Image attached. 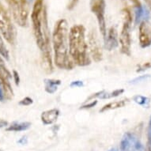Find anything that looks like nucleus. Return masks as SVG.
Returning <instances> with one entry per match:
<instances>
[{
    "instance_id": "obj_1",
    "label": "nucleus",
    "mask_w": 151,
    "mask_h": 151,
    "mask_svg": "<svg viewBox=\"0 0 151 151\" xmlns=\"http://www.w3.org/2000/svg\"><path fill=\"white\" fill-rule=\"evenodd\" d=\"M69 31L66 19H60L55 23L52 33L54 62L56 67L63 70H72L74 63L69 53Z\"/></svg>"
},
{
    "instance_id": "obj_2",
    "label": "nucleus",
    "mask_w": 151,
    "mask_h": 151,
    "mask_svg": "<svg viewBox=\"0 0 151 151\" xmlns=\"http://www.w3.org/2000/svg\"><path fill=\"white\" fill-rule=\"evenodd\" d=\"M31 20L37 46L42 52H51L47 11L43 0L35 1L31 13Z\"/></svg>"
},
{
    "instance_id": "obj_3",
    "label": "nucleus",
    "mask_w": 151,
    "mask_h": 151,
    "mask_svg": "<svg viewBox=\"0 0 151 151\" xmlns=\"http://www.w3.org/2000/svg\"><path fill=\"white\" fill-rule=\"evenodd\" d=\"M69 53L74 64L85 67L90 64L86 29L82 25H73L69 31Z\"/></svg>"
},
{
    "instance_id": "obj_4",
    "label": "nucleus",
    "mask_w": 151,
    "mask_h": 151,
    "mask_svg": "<svg viewBox=\"0 0 151 151\" xmlns=\"http://www.w3.org/2000/svg\"><path fill=\"white\" fill-rule=\"evenodd\" d=\"M123 15V26L119 35V44L122 53L130 55H131V27L132 25V15L127 8L122 10Z\"/></svg>"
},
{
    "instance_id": "obj_5",
    "label": "nucleus",
    "mask_w": 151,
    "mask_h": 151,
    "mask_svg": "<svg viewBox=\"0 0 151 151\" xmlns=\"http://www.w3.org/2000/svg\"><path fill=\"white\" fill-rule=\"evenodd\" d=\"M0 33L10 45H14L16 40L17 32L11 20L9 12L0 2Z\"/></svg>"
},
{
    "instance_id": "obj_6",
    "label": "nucleus",
    "mask_w": 151,
    "mask_h": 151,
    "mask_svg": "<svg viewBox=\"0 0 151 151\" xmlns=\"http://www.w3.org/2000/svg\"><path fill=\"white\" fill-rule=\"evenodd\" d=\"M13 18L17 25L22 27L27 25L29 17L28 0H6Z\"/></svg>"
},
{
    "instance_id": "obj_7",
    "label": "nucleus",
    "mask_w": 151,
    "mask_h": 151,
    "mask_svg": "<svg viewBox=\"0 0 151 151\" xmlns=\"http://www.w3.org/2000/svg\"><path fill=\"white\" fill-rule=\"evenodd\" d=\"M90 10L97 17L99 30L101 33L104 40L107 37L106 21H105V0H90Z\"/></svg>"
},
{
    "instance_id": "obj_8",
    "label": "nucleus",
    "mask_w": 151,
    "mask_h": 151,
    "mask_svg": "<svg viewBox=\"0 0 151 151\" xmlns=\"http://www.w3.org/2000/svg\"><path fill=\"white\" fill-rule=\"evenodd\" d=\"M12 76L6 67L0 68V101H10L14 97V91L10 82Z\"/></svg>"
},
{
    "instance_id": "obj_9",
    "label": "nucleus",
    "mask_w": 151,
    "mask_h": 151,
    "mask_svg": "<svg viewBox=\"0 0 151 151\" xmlns=\"http://www.w3.org/2000/svg\"><path fill=\"white\" fill-rule=\"evenodd\" d=\"M120 151H146V150L136 135L127 132L122 138Z\"/></svg>"
},
{
    "instance_id": "obj_10",
    "label": "nucleus",
    "mask_w": 151,
    "mask_h": 151,
    "mask_svg": "<svg viewBox=\"0 0 151 151\" xmlns=\"http://www.w3.org/2000/svg\"><path fill=\"white\" fill-rule=\"evenodd\" d=\"M139 45L142 48L151 45V23L148 20L142 21L139 27Z\"/></svg>"
},
{
    "instance_id": "obj_11",
    "label": "nucleus",
    "mask_w": 151,
    "mask_h": 151,
    "mask_svg": "<svg viewBox=\"0 0 151 151\" xmlns=\"http://www.w3.org/2000/svg\"><path fill=\"white\" fill-rule=\"evenodd\" d=\"M88 47L89 48V52L91 54L92 58L95 62H100L102 60L101 47L97 37L94 33L91 32L89 35V44Z\"/></svg>"
},
{
    "instance_id": "obj_12",
    "label": "nucleus",
    "mask_w": 151,
    "mask_h": 151,
    "mask_svg": "<svg viewBox=\"0 0 151 151\" xmlns=\"http://www.w3.org/2000/svg\"><path fill=\"white\" fill-rule=\"evenodd\" d=\"M119 45L118 33L115 27H111L107 33L106 39L104 40V47L109 51L115 49Z\"/></svg>"
},
{
    "instance_id": "obj_13",
    "label": "nucleus",
    "mask_w": 151,
    "mask_h": 151,
    "mask_svg": "<svg viewBox=\"0 0 151 151\" xmlns=\"http://www.w3.org/2000/svg\"><path fill=\"white\" fill-rule=\"evenodd\" d=\"M60 116V111L57 109H52L50 110L43 111L41 114V120L45 125H50L54 124Z\"/></svg>"
},
{
    "instance_id": "obj_14",
    "label": "nucleus",
    "mask_w": 151,
    "mask_h": 151,
    "mask_svg": "<svg viewBox=\"0 0 151 151\" xmlns=\"http://www.w3.org/2000/svg\"><path fill=\"white\" fill-rule=\"evenodd\" d=\"M150 17V11L146 7L141 5L135 7L134 12V24L138 25L144 20H148Z\"/></svg>"
},
{
    "instance_id": "obj_15",
    "label": "nucleus",
    "mask_w": 151,
    "mask_h": 151,
    "mask_svg": "<svg viewBox=\"0 0 151 151\" xmlns=\"http://www.w3.org/2000/svg\"><path fill=\"white\" fill-rule=\"evenodd\" d=\"M61 84V81L59 79H45V91L50 94L55 93L57 91L58 87Z\"/></svg>"
},
{
    "instance_id": "obj_16",
    "label": "nucleus",
    "mask_w": 151,
    "mask_h": 151,
    "mask_svg": "<svg viewBox=\"0 0 151 151\" xmlns=\"http://www.w3.org/2000/svg\"><path fill=\"white\" fill-rule=\"evenodd\" d=\"M126 100H121V101H116L110 102L109 104H105L102 107L101 109H100V112H105L107 111H110V110H114V109H119V108H123L127 104Z\"/></svg>"
},
{
    "instance_id": "obj_17",
    "label": "nucleus",
    "mask_w": 151,
    "mask_h": 151,
    "mask_svg": "<svg viewBox=\"0 0 151 151\" xmlns=\"http://www.w3.org/2000/svg\"><path fill=\"white\" fill-rule=\"evenodd\" d=\"M31 124L29 122H22V123H17L15 122L14 124L6 128L7 131H24L29 128Z\"/></svg>"
},
{
    "instance_id": "obj_18",
    "label": "nucleus",
    "mask_w": 151,
    "mask_h": 151,
    "mask_svg": "<svg viewBox=\"0 0 151 151\" xmlns=\"http://www.w3.org/2000/svg\"><path fill=\"white\" fill-rule=\"evenodd\" d=\"M133 100L135 103L142 107H148L150 103V99L149 97H144L142 95H136L133 97Z\"/></svg>"
},
{
    "instance_id": "obj_19",
    "label": "nucleus",
    "mask_w": 151,
    "mask_h": 151,
    "mask_svg": "<svg viewBox=\"0 0 151 151\" xmlns=\"http://www.w3.org/2000/svg\"><path fill=\"white\" fill-rule=\"evenodd\" d=\"M0 55L6 60H9V57H10L9 52H8L7 47L4 44V41H3L1 36H0Z\"/></svg>"
},
{
    "instance_id": "obj_20",
    "label": "nucleus",
    "mask_w": 151,
    "mask_h": 151,
    "mask_svg": "<svg viewBox=\"0 0 151 151\" xmlns=\"http://www.w3.org/2000/svg\"><path fill=\"white\" fill-rule=\"evenodd\" d=\"M147 151H151V116L150 118V121L148 124V129H147Z\"/></svg>"
},
{
    "instance_id": "obj_21",
    "label": "nucleus",
    "mask_w": 151,
    "mask_h": 151,
    "mask_svg": "<svg viewBox=\"0 0 151 151\" xmlns=\"http://www.w3.org/2000/svg\"><path fill=\"white\" fill-rule=\"evenodd\" d=\"M149 69H151V60L150 61H147V62L143 63L139 65V67H138V69H137L136 71L142 72Z\"/></svg>"
},
{
    "instance_id": "obj_22",
    "label": "nucleus",
    "mask_w": 151,
    "mask_h": 151,
    "mask_svg": "<svg viewBox=\"0 0 151 151\" xmlns=\"http://www.w3.org/2000/svg\"><path fill=\"white\" fill-rule=\"evenodd\" d=\"M32 102H33V101H32V98L26 97L25 98H23L22 100H21L20 102H19V104L22 105V106H29V105L32 104Z\"/></svg>"
},
{
    "instance_id": "obj_23",
    "label": "nucleus",
    "mask_w": 151,
    "mask_h": 151,
    "mask_svg": "<svg viewBox=\"0 0 151 151\" xmlns=\"http://www.w3.org/2000/svg\"><path fill=\"white\" fill-rule=\"evenodd\" d=\"M97 104V101H96V100H93L91 102H89V103H88V104H84V105L81 106V108H80V109H91V108H93V107L95 106V105H96Z\"/></svg>"
},
{
    "instance_id": "obj_24",
    "label": "nucleus",
    "mask_w": 151,
    "mask_h": 151,
    "mask_svg": "<svg viewBox=\"0 0 151 151\" xmlns=\"http://www.w3.org/2000/svg\"><path fill=\"white\" fill-rule=\"evenodd\" d=\"M13 78H14V82L16 86H18L19 85V82H20V77H19V74H18V72L17 70H13Z\"/></svg>"
},
{
    "instance_id": "obj_25",
    "label": "nucleus",
    "mask_w": 151,
    "mask_h": 151,
    "mask_svg": "<svg viewBox=\"0 0 151 151\" xmlns=\"http://www.w3.org/2000/svg\"><path fill=\"white\" fill-rule=\"evenodd\" d=\"M78 2V0H70L69 3L67 5V9L69 10H73L76 6V5H77Z\"/></svg>"
},
{
    "instance_id": "obj_26",
    "label": "nucleus",
    "mask_w": 151,
    "mask_h": 151,
    "mask_svg": "<svg viewBox=\"0 0 151 151\" xmlns=\"http://www.w3.org/2000/svg\"><path fill=\"white\" fill-rule=\"evenodd\" d=\"M150 78L149 75H142V76H140V77L137 78L135 79H134L133 81H131L132 83H136V82H142L143 80H146V78Z\"/></svg>"
},
{
    "instance_id": "obj_27",
    "label": "nucleus",
    "mask_w": 151,
    "mask_h": 151,
    "mask_svg": "<svg viewBox=\"0 0 151 151\" xmlns=\"http://www.w3.org/2000/svg\"><path fill=\"white\" fill-rule=\"evenodd\" d=\"M83 86V82L82 81H74L70 83V87H82Z\"/></svg>"
},
{
    "instance_id": "obj_28",
    "label": "nucleus",
    "mask_w": 151,
    "mask_h": 151,
    "mask_svg": "<svg viewBox=\"0 0 151 151\" xmlns=\"http://www.w3.org/2000/svg\"><path fill=\"white\" fill-rule=\"evenodd\" d=\"M127 1H130L131 3H132V4L134 6V7H137V6L142 5L139 0H127Z\"/></svg>"
},
{
    "instance_id": "obj_29",
    "label": "nucleus",
    "mask_w": 151,
    "mask_h": 151,
    "mask_svg": "<svg viewBox=\"0 0 151 151\" xmlns=\"http://www.w3.org/2000/svg\"><path fill=\"white\" fill-rule=\"evenodd\" d=\"M8 125V123L4 119H0V128H3L4 127H6Z\"/></svg>"
},
{
    "instance_id": "obj_30",
    "label": "nucleus",
    "mask_w": 151,
    "mask_h": 151,
    "mask_svg": "<svg viewBox=\"0 0 151 151\" xmlns=\"http://www.w3.org/2000/svg\"><path fill=\"white\" fill-rule=\"evenodd\" d=\"M146 1V4L148 5V6L150 7V9L151 10V0H145Z\"/></svg>"
},
{
    "instance_id": "obj_31",
    "label": "nucleus",
    "mask_w": 151,
    "mask_h": 151,
    "mask_svg": "<svg viewBox=\"0 0 151 151\" xmlns=\"http://www.w3.org/2000/svg\"><path fill=\"white\" fill-rule=\"evenodd\" d=\"M109 151H116V150H115V149H112V150H110Z\"/></svg>"
},
{
    "instance_id": "obj_32",
    "label": "nucleus",
    "mask_w": 151,
    "mask_h": 151,
    "mask_svg": "<svg viewBox=\"0 0 151 151\" xmlns=\"http://www.w3.org/2000/svg\"><path fill=\"white\" fill-rule=\"evenodd\" d=\"M28 1H29V3H31V2H32L33 0H28Z\"/></svg>"
}]
</instances>
